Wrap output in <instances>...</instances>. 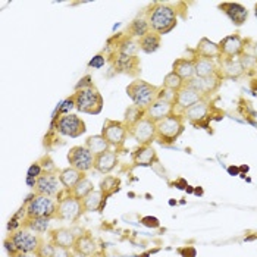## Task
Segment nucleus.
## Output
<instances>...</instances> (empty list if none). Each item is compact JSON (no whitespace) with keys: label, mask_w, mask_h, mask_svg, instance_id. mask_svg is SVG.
Wrapping results in <instances>:
<instances>
[{"label":"nucleus","mask_w":257,"mask_h":257,"mask_svg":"<svg viewBox=\"0 0 257 257\" xmlns=\"http://www.w3.org/2000/svg\"><path fill=\"white\" fill-rule=\"evenodd\" d=\"M146 18L150 25V30L159 36H165L171 33L177 27V22H178L177 11L172 6H168L163 3L152 5L146 12Z\"/></svg>","instance_id":"1"},{"label":"nucleus","mask_w":257,"mask_h":257,"mask_svg":"<svg viewBox=\"0 0 257 257\" xmlns=\"http://www.w3.org/2000/svg\"><path fill=\"white\" fill-rule=\"evenodd\" d=\"M159 88L147 81L141 78H136L126 85V94L131 99L133 104L147 109L150 104H153L159 96Z\"/></svg>","instance_id":"2"},{"label":"nucleus","mask_w":257,"mask_h":257,"mask_svg":"<svg viewBox=\"0 0 257 257\" xmlns=\"http://www.w3.org/2000/svg\"><path fill=\"white\" fill-rule=\"evenodd\" d=\"M74 99H75V109L81 113L94 116V115H100L103 110V104H104L103 96L94 85L77 90L74 93Z\"/></svg>","instance_id":"3"},{"label":"nucleus","mask_w":257,"mask_h":257,"mask_svg":"<svg viewBox=\"0 0 257 257\" xmlns=\"http://www.w3.org/2000/svg\"><path fill=\"white\" fill-rule=\"evenodd\" d=\"M184 133V118L174 113L156 123V141L160 146H172Z\"/></svg>","instance_id":"4"},{"label":"nucleus","mask_w":257,"mask_h":257,"mask_svg":"<svg viewBox=\"0 0 257 257\" xmlns=\"http://www.w3.org/2000/svg\"><path fill=\"white\" fill-rule=\"evenodd\" d=\"M27 210V218H55L58 201L55 197L31 194L24 203Z\"/></svg>","instance_id":"5"},{"label":"nucleus","mask_w":257,"mask_h":257,"mask_svg":"<svg viewBox=\"0 0 257 257\" xmlns=\"http://www.w3.org/2000/svg\"><path fill=\"white\" fill-rule=\"evenodd\" d=\"M8 238L14 242V245L17 247L20 253H31V254L37 251V248L44 241L43 235L36 234L34 231L24 228V226H21L15 232H11Z\"/></svg>","instance_id":"6"},{"label":"nucleus","mask_w":257,"mask_h":257,"mask_svg":"<svg viewBox=\"0 0 257 257\" xmlns=\"http://www.w3.org/2000/svg\"><path fill=\"white\" fill-rule=\"evenodd\" d=\"M53 126L58 134L63 137H69V139H78L81 136H84L87 131L85 122L79 118L78 115H74V113L59 116L56 120H53Z\"/></svg>","instance_id":"7"},{"label":"nucleus","mask_w":257,"mask_h":257,"mask_svg":"<svg viewBox=\"0 0 257 257\" xmlns=\"http://www.w3.org/2000/svg\"><path fill=\"white\" fill-rule=\"evenodd\" d=\"M101 136L110 144V147L120 149L130 136V128L123 123V120L106 119L101 128Z\"/></svg>","instance_id":"8"},{"label":"nucleus","mask_w":257,"mask_h":257,"mask_svg":"<svg viewBox=\"0 0 257 257\" xmlns=\"http://www.w3.org/2000/svg\"><path fill=\"white\" fill-rule=\"evenodd\" d=\"M82 213H84V209H82L81 200L75 198L68 193V196L58 200L55 219H59L62 222H77Z\"/></svg>","instance_id":"9"},{"label":"nucleus","mask_w":257,"mask_h":257,"mask_svg":"<svg viewBox=\"0 0 257 257\" xmlns=\"http://www.w3.org/2000/svg\"><path fill=\"white\" fill-rule=\"evenodd\" d=\"M68 163L71 168L77 169L79 172L87 174L88 171L94 169V155L85 146H74L68 152Z\"/></svg>","instance_id":"10"},{"label":"nucleus","mask_w":257,"mask_h":257,"mask_svg":"<svg viewBox=\"0 0 257 257\" xmlns=\"http://www.w3.org/2000/svg\"><path fill=\"white\" fill-rule=\"evenodd\" d=\"M130 136L139 146H152L156 141V122L144 116L134 126L130 128Z\"/></svg>","instance_id":"11"},{"label":"nucleus","mask_w":257,"mask_h":257,"mask_svg":"<svg viewBox=\"0 0 257 257\" xmlns=\"http://www.w3.org/2000/svg\"><path fill=\"white\" fill-rule=\"evenodd\" d=\"M59 174V169L52 171V172L44 171L37 178V187L34 188V193L41 194V196H49V197H58L60 194V188H62Z\"/></svg>","instance_id":"12"},{"label":"nucleus","mask_w":257,"mask_h":257,"mask_svg":"<svg viewBox=\"0 0 257 257\" xmlns=\"http://www.w3.org/2000/svg\"><path fill=\"white\" fill-rule=\"evenodd\" d=\"M97 248H99L97 241H96V238L93 237V234L88 232V231H84L82 234L77 235L75 244L72 247V251L75 254H79V256L93 257L97 253Z\"/></svg>","instance_id":"13"},{"label":"nucleus","mask_w":257,"mask_h":257,"mask_svg":"<svg viewBox=\"0 0 257 257\" xmlns=\"http://www.w3.org/2000/svg\"><path fill=\"white\" fill-rule=\"evenodd\" d=\"M201 100H204V97L198 93L197 90L184 84V87L177 93V97H175V103H174L175 110H179L182 113L184 110H187L188 107H191L193 104H196Z\"/></svg>","instance_id":"14"},{"label":"nucleus","mask_w":257,"mask_h":257,"mask_svg":"<svg viewBox=\"0 0 257 257\" xmlns=\"http://www.w3.org/2000/svg\"><path fill=\"white\" fill-rule=\"evenodd\" d=\"M175 113V104L168 100L158 99L153 104L146 109V116L155 120L156 123Z\"/></svg>","instance_id":"15"},{"label":"nucleus","mask_w":257,"mask_h":257,"mask_svg":"<svg viewBox=\"0 0 257 257\" xmlns=\"http://www.w3.org/2000/svg\"><path fill=\"white\" fill-rule=\"evenodd\" d=\"M77 235L72 229L69 228H56L49 231V241L55 245V247H60V248H66V250H72L74 244H75Z\"/></svg>","instance_id":"16"},{"label":"nucleus","mask_w":257,"mask_h":257,"mask_svg":"<svg viewBox=\"0 0 257 257\" xmlns=\"http://www.w3.org/2000/svg\"><path fill=\"white\" fill-rule=\"evenodd\" d=\"M188 87L197 90L198 93L203 96V97H207L213 93H216L220 87V79L213 75V77H207V78H200V77H194L193 79L187 81L185 82Z\"/></svg>","instance_id":"17"},{"label":"nucleus","mask_w":257,"mask_h":257,"mask_svg":"<svg viewBox=\"0 0 257 257\" xmlns=\"http://www.w3.org/2000/svg\"><path fill=\"white\" fill-rule=\"evenodd\" d=\"M219 49H220V56H225V59H234L242 53L244 41L237 34L228 36L219 43Z\"/></svg>","instance_id":"18"},{"label":"nucleus","mask_w":257,"mask_h":257,"mask_svg":"<svg viewBox=\"0 0 257 257\" xmlns=\"http://www.w3.org/2000/svg\"><path fill=\"white\" fill-rule=\"evenodd\" d=\"M118 152L110 149L94 158V169L101 175H109L118 166Z\"/></svg>","instance_id":"19"},{"label":"nucleus","mask_w":257,"mask_h":257,"mask_svg":"<svg viewBox=\"0 0 257 257\" xmlns=\"http://www.w3.org/2000/svg\"><path fill=\"white\" fill-rule=\"evenodd\" d=\"M219 9H220L229 20L232 21V24L237 25V27H241V25L247 21V18H248V11H247L242 5H239V3H232V2L222 3V5L219 6Z\"/></svg>","instance_id":"20"},{"label":"nucleus","mask_w":257,"mask_h":257,"mask_svg":"<svg viewBox=\"0 0 257 257\" xmlns=\"http://www.w3.org/2000/svg\"><path fill=\"white\" fill-rule=\"evenodd\" d=\"M158 162V153L152 146H139L137 150L133 152V165L139 166H152Z\"/></svg>","instance_id":"21"},{"label":"nucleus","mask_w":257,"mask_h":257,"mask_svg":"<svg viewBox=\"0 0 257 257\" xmlns=\"http://www.w3.org/2000/svg\"><path fill=\"white\" fill-rule=\"evenodd\" d=\"M184 119H187L191 123H200L209 115V103L206 100H201L196 104H193L191 107H188L187 110H184L182 113H179Z\"/></svg>","instance_id":"22"},{"label":"nucleus","mask_w":257,"mask_h":257,"mask_svg":"<svg viewBox=\"0 0 257 257\" xmlns=\"http://www.w3.org/2000/svg\"><path fill=\"white\" fill-rule=\"evenodd\" d=\"M172 71L179 75L181 78L184 79V82L190 81L196 77V66H194V60L184 59V58H179L174 62L172 65Z\"/></svg>","instance_id":"23"},{"label":"nucleus","mask_w":257,"mask_h":257,"mask_svg":"<svg viewBox=\"0 0 257 257\" xmlns=\"http://www.w3.org/2000/svg\"><path fill=\"white\" fill-rule=\"evenodd\" d=\"M59 178L60 182H62V187H63L66 191H71L81 179L87 178V177H85L84 172H79V171H77V169H74V168L69 166V168H65V169L60 171Z\"/></svg>","instance_id":"24"},{"label":"nucleus","mask_w":257,"mask_h":257,"mask_svg":"<svg viewBox=\"0 0 257 257\" xmlns=\"http://www.w3.org/2000/svg\"><path fill=\"white\" fill-rule=\"evenodd\" d=\"M245 66L239 59H223L222 62V72L223 77L228 79H238L242 77Z\"/></svg>","instance_id":"25"},{"label":"nucleus","mask_w":257,"mask_h":257,"mask_svg":"<svg viewBox=\"0 0 257 257\" xmlns=\"http://www.w3.org/2000/svg\"><path fill=\"white\" fill-rule=\"evenodd\" d=\"M106 198L101 194L100 190H94L93 193H90L85 198L81 200L82 203V209L84 213H91V212H100V209L103 207Z\"/></svg>","instance_id":"26"},{"label":"nucleus","mask_w":257,"mask_h":257,"mask_svg":"<svg viewBox=\"0 0 257 257\" xmlns=\"http://www.w3.org/2000/svg\"><path fill=\"white\" fill-rule=\"evenodd\" d=\"M139 41V47L141 52L147 53V55H152L155 52H158L160 49V44H162V36H159L156 33L150 31L147 33L144 37L137 40Z\"/></svg>","instance_id":"27"},{"label":"nucleus","mask_w":257,"mask_h":257,"mask_svg":"<svg viewBox=\"0 0 257 257\" xmlns=\"http://www.w3.org/2000/svg\"><path fill=\"white\" fill-rule=\"evenodd\" d=\"M197 53L198 56H201V58L213 60L215 58L220 56V49H219L218 43H215V41L204 37V39H201L198 41Z\"/></svg>","instance_id":"28"},{"label":"nucleus","mask_w":257,"mask_h":257,"mask_svg":"<svg viewBox=\"0 0 257 257\" xmlns=\"http://www.w3.org/2000/svg\"><path fill=\"white\" fill-rule=\"evenodd\" d=\"M52 219L55 218H25L22 220V226H24V228H28V229H31V231H34L36 234L43 235V234L49 232Z\"/></svg>","instance_id":"29"},{"label":"nucleus","mask_w":257,"mask_h":257,"mask_svg":"<svg viewBox=\"0 0 257 257\" xmlns=\"http://www.w3.org/2000/svg\"><path fill=\"white\" fill-rule=\"evenodd\" d=\"M194 66H196V77L207 78L216 75V65L212 59L198 56L197 59H194Z\"/></svg>","instance_id":"30"},{"label":"nucleus","mask_w":257,"mask_h":257,"mask_svg":"<svg viewBox=\"0 0 257 257\" xmlns=\"http://www.w3.org/2000/svg\"><path fill=\"white\" fill-rule=\"evenodd\" d=\"M85 147H87L94 156H97L100 153H104V152L110 150V144L106 141V139H104L101 134L88 137V139L85 140Z\"/></svg>","instance_id":"31"},{"label":"nucleus","mask_w":257,"mask_h":257,"mask_svg":"<svg viewBox=\"0 0 257 257\" xmlns=\"http://www.w3.org/2000/svg\"><path fill=\"white\" fill-rule=\"evenodd\" d=\"M150 25L147 22V18L146 17H139L136 20H133V22L128 25V34L130 37H137V39H141L144 37L147 33H150Z\"/></svg>","instance_id":"32"},{"label":"nucleus","mask_w":257,"mask_h":257,"mask_svg":"<svg viewBox=\"0 0 257 257\" xmlns=\"http://www.w3.org/2000/svg\"><path fill=\"white\" fill-rule=\"evenodd\" d=\"M101 194L104 196V198H109L110 196H113L116 191H119L120 188V179L118 177H112V175H106L104 178L100 181L99 185Z\"/></svg>","instance_id":"33"},{"label":"nucleus","mask_w":257,"mask_h":257,"mask_svg":"<svg viewBox=\"0 0 257 257\" xmlns=\"http://www.w3.org/2000/svg\"><path fill=\"white\" fill-rule=\"evenodd\" d=\"M144 116H146V109L139 107V106H136V104H131V106L125 110L123 123H125L128 128H131V126H134L137 122H140Z\"/></svg>","instance_id":"34"},{"label":"nucleus","mask_w":257,"mask_h":257,"mask_svg":"<svg viewBox=\"0 0 257 257\" xmlns=\"http://www.w3.org/2000/svg\"><path fill=\"white\" fill-rule=\"evenodd\" d=\"M139 50H140L139 41H134L131 37H126V39L123 40L122 43H119L118 44L116 55L126 56V58H136Z\"/></svg>","instance_id":"35"},{"label":"nucleus","mask_w":257,"mask_h":257,"mask_svg":"<svg viewBox=\"0 0 257 257\" xmlns=\"http://www.w3.org/2000/svg\"><path fill=\"white\" fill-rule=\"evenodd\" d=\"M93 191H94L93 182L88 178H84L81 179L78 184H77L71 191H68V193H69L71 196H74L75 198H78V200H82V198H85L90 193H93Z\"/></svg>","instance_id":"36"},{"label":"nucleus","mask_w":257,"mask_h":257,"mask_svg":"<svg viewBox=\"0 0 257 257\" xmlns=\"http://www.w3.org/2000/svg\"><path fill=\"white\" fill-rule=\"evenodd\" d=\"M184 79L181 78L179 75H177L174 71H171L169 74H166L165 75V78H163V85L162 87H165V88H168V90H171V91H174V93H178L179 90L184 87Z\"/></svg>","instance_id":"37"},{"label":"nucleus","mask_w":257,"mask_h":257,"mask_svg":"<svg viewBox=\"0 0 257 257\" xmlns=\"http://www.w3.org/2000/svg\"><path fill=\"white\" fill-rule=\"evenodd\" d=\"M72 109H75V99H74V94L69 96L68 99H65L60 103V106L58 107V118L62 116V115H68ZM56 119H55V120H56Z\"/></svg>","instance_id":"38"},{"label":"nucleus","mask_w":257,"mask_h":257,"mask_svg":"<svg viewBox=\"0 0 257 257\" xmlns=\"http://www.w3.org/2000/svg\"><path fill=\"white\" fill-rule=\"evenodd\" d=\"M55 245L50 242V241H43V244L40 245L39 248H37V251L34 253V256L36 257H52L53 256V253H55Z\"/></svg>","instance_id":"39"},{"label":"nucleus","mask_w":257,"mask_h":257,"mask_svg":"<svg viewBox=\"0 0 257 257\" xmlns=\"http://www.w3.org/2000/svg\"><path fill=\"white\" fill-rule=\"evenodd\" d=\"M175 97H177V93H174V91H171V90H168V88H165V87H160V88H159L158 99L168 100V101L175 103Z\"/></svg>","instance_id":"40"},{"label":"nucleus","mask_w":257,"mask_h":257,"mask_svg":"<svg viewBox=\"0 0 257 257\" xmlns=\"http://www.w3.org/2000/svg\"><path fill=\"white\" fill-rule=\"evenodd\" d=\"M44 172L43 166L40 162H34L30 168H28V172H27V177H34V178H39L40 175Z\"/></svg>","instance_id":"41"},{"label":"nucleus","mask_w":257,"mask_h":257,"mask_svg":"<svg viewBox=\"0 0 257 257\" xmlns=\"http://www.w3.org/2000/svg\"><path fill=\"white\" fill-rule=\"evenodd\" d=\"M104 63H106V56L103 53H100V55H96L93 59L88 62V68L100 69L101 66H104Z\"/></svg>","instance_id":"42"},{"label":"nucleus","mask_w":257,"mask_h":257,"mask_svg":"<svg viewBox=\"0 0 257 257\" xmlns=\"http://www.w3.org/2000/svg\"><path fill=\"white\" fill-rule=\"evenodd\" d=\"M40 163H41V166H43V169L44 171H47V172H52V171H58V168L55 166V163H53V160L50 159V156H44V158L39 160Z\"/></svg>","instance_id":"43"},{"label":"nucleus","mask_w":257,"mask_h":257,"mask_svg":"<svg viewBox=\"0 0 257 257\" xmlns=\"http://www.w3.org/2000/svg\"><path fill=\"white\" fill-rule=\"evenodd\" d=\"M3 245H5V248H6V251H8V254H9V257H14L15 254H18L20 251L17 250V247L14 245V242L9 239V238L6 237V239L3 241Z\"/></svg>","instance_id":"44"},{"label":"nucleus","mask_w":257,"mask_h":257,"mask_svg":"<svg viewBox=\"0 0 257 257\" xmlns=\"http://www.w3.org/2000/svg\"><path fill=\"white\" fill-rule=\"evenodd\" d=\"M91 85H94V84L91 82V77H90V75H85V77L81 78V81L75 85V91H77V90H82V88H88V87H91Z\"/></svg>","instance_id":"45"},{"label":"nucleus","mask_w":257,"mask_h":257,"mask_svg":"<svg viewBox=\"0 0 257 257\" xmlns=\"http://www.w3.org/2000/svg\"><path fill=\"white\" fill-rule=\"evenodd\" d=\"M74 256V251L72 250H66V248H60L56 247L55 248V253L52 257H72Z\"/></svg>","instance_id":"46"},{"label":"nucleus","mask_w":257,"mask_h":257,"mask_svg":"<svg viewBox=\"0 0 257 257\" xmlns=\"http://www.w3.org/2000/svg\"><path fill=\"white\" fill-rule=\"evenodd\" d=\"M143 223L147 225V226H153V228H158L159 226V220L156 218H144L143 219Z\"/></svg>","instance_id":"47"},{"label":"nucleus","mask_w":257,"mask_h":257,"mask_svg":"<svg viewBox=\"0 0 257 257\" xmlns=\"http://www.w3.org/2000/svg\"><path fill=\"white\" fill-rule=\"evenodd\" d=\"M25 182H27V185H28L30 188H33V190L37 187V178H34V177H27Z\"/></svg>","instance_id":"48"},{"label":"nucleus","mask_w":257,"mask_h":257,"mask_svg":"<svg viewBox=\"0 0 257 257\" xmlns=\"http://www.w3.org/2000/svg\"><path fill=\"white\" fill-rule=\"evenodd\" d=\"M14 257H36L34 254H31V253H18V254H15Z\"/></svg>","instance_id":"49"},{"label":"nucleus","mask_w":257,"mask_h":257,"mask_svg":"<svg viewBox=\"0 0 257 257\" xmlns=\"http://www.w3.org/2000/svg\"><path fill=\"white\" fill-rule=\"evenodd\" d=\"M228 172H229L231 175H237V174H238V168H234V166H231V168L228 169Z\"/></svg>","instance_id":"50"},{"label":"nucleus","mask_w":257,"mask_h":257,"mask_svg":"<svg viewBox=\"0 0 257 257\" xmlns=\"http://www.w3.org/2000/svg\"><path fill=\"white\" fill-rule=\"evenodd\" d=\"M253 56H254V59L257 60V43L253 46Z\"/></svg>","instance_id":"51"},{"label":"nucleus","mask_w":257,"mask_h":257,"mask_svg":"<svg viewBox=\"0 0 257 257\" xmlns=\"http://www.w3.org/2000/svg\"><path fill=\"white\" fill-rule=\"evenodd\" d=\"M254 15H256V18H257V3H256V6H254Z\"/></svg>","instance_id":"52"},{"label":"nucleus","mask_w":257,"mask_h":257,"mask_svg":"<svg viewBox=\"0 0 257 257\" xmlns=\"http://www.w3.org/2000/svg\"><path fill=\"white\" fill-rule=\"evenodd\" d=\"M72 257H85V256H79V254H75V253H74V256Z\"/></svg>","instance_id":"53"}]
</instances>
